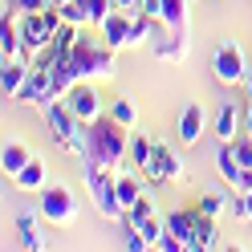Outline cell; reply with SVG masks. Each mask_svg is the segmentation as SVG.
Listing matches in <instances>:
<instances>
[{"label": "cell", "instance_id": "cell-13", "mask_svg": "<svg viewBox=\"0 0 252 252\" xmlns=\"http://www.w3.org/2000/svg\"><path fill=\"white\" fill-rule=\"evenodd\" d=\"M203 106L191 102V106H183V114H179V147H195L199 138H203Z\"/></svg>", "mask_w": 252, "mask_h": 252}, {"label": "cell", "instance_id": "cell-18", "mask_svg": "<svg viewBox=\"0 0 252 252\" xmlns=\"http://www.w3.org/2000/svg\"><path fill=\"white\" fill-rule=\"evenodd\" d=\"M236 130H240V110H236V106H220V114H216V138H220V143H236V138H240Z\"/></svg>", "mask_w": 252, "mask_h": 252}, {"label": "cell", "instance_id": "cell-17", "mask_svg": "<svg viewBox=\"0 0 252 252\" xmlns=\"http://www.w3.org/2000/svg\"><path fill=\"white\" fill-rule=\"evenodd\" d=\"M216 167H220V175H224V183L236 187V179L244 175L240 159H236V143H220V151H216Z\"/></svg>", "mask_w": 252, "mask_h": 252}, {"label": "cell", "instance_id": "cell-12", "mask_svg": "<svg viewBox=\"0 0 252 252\" xmlns=\"http://www.w3.org/2000/svg\"><path fill=\"white\" fill-rule=\"evenodd\" d=\"M130 25H134V17H126L122 8H114V12L98 25V29H102V41L110 45V49H126V45H130Z\"/></svg>", "mask_w": 252, "mask_h": 252}, {"label": "cell", "instance_id": "cell-6", "mask_svg": "<svg viewBox=\"0 0 252 252\" xmlns=\"http://www.w3.org/2000/svg\"><path fill=\"white\" fill-rule=\"evenodd\" d=\"M41 220H49V224L57 228H65L77 220V195H73V187H61V183H49V187H41Z\"/></svg>", "mask_w": 252, "mask_h": 252}, {"label": "cell", "instance_id": "cell-15", "mask_svg": "<svg viewBox=\"0 0 252 252\" xmlns=\"http://www.w3.org/2000/svg\"><path fill=\"white\" fill-rule=\"evenodd\" d=\"M195 228H199V208H195V212H171V216H167V236L183 240L187 248L195 244Z\"/></svg>", "mask_w": 252, "mask_h": 252}, {"label": "cell", "instance_id": "cell-30", "mask_svg": "<svg viewBox=\"0 0 252 252\" xmlns=\"http://www.w3.org/2000/svg\"><path fill=\"white\" fill-rule=\"evenodd\" d=\"M195 208H199L203 216H220V212H224V195L208 191V195H199V203H195Z\"/></svg>", "mask_w": 252, "mask_h": 252}, {"label": "cell", "instance_id": "cell-3", "mask_svg": "<svg viewBox=\"0 0 252 252\" xmlns=\"http://www.w3.org/2000/svg\"><path fill=\"white\" fill-rule=\"evenodd\" d=\"M45 122H49V134H53V143L65 151V155H77V159H86L90 155V138L82 134L86 126L77 122L73 114V106L65 98H53L49 106H45Z\"/></svg>", "mask_w": 252, "mask_h": 252}, {"label": "cell", "instance_id": "cell-26", "mask_svg": "<svg viewBox=\"0 0 252 252\" xmlns=\"http://www.w3.org/2000/svg\"><path fill=\"white\" fill-rule=\"evenodd\" d=\"M61 17H65V21H73V25H86V21H94L90 0H69V4H61Z\"/></svg>", "mask_w": 252, "mask_h": 252}, {"label": "cell", "instance_id": "cell-27", "mask_svg": "<svg viewBox=\"0 0 252 252\" xmlns=\"http://www.w3.org/2000/svg\"><path fill=\"white\" fill-rule=\"evenodd\" d=\"M138 232H143V240H147L151 248H159V244H163V236H167V220H159V216H151V220H147V224L138 228Z\"/></svg>", "mask_w": 252, "mask_h": 252}, {"label": "cell", "instance_id": "cell-1", "mask_svg": "<svg viewBox=\"0 0 252 252\" xmlns=\"http://www.w3.org/2000/svg\"><path fill=\"white\" fill-rule=\"evenodd\" d=\"M61 53V49H57ZM114 53L110 45L102 41V49H94V45H77V49L61 53L57 65H53V77H57V98H65V94L77 86V82H90V77H114Z\"/></svg>", "mask_w": 252, "mask_h": 252}, {"label": "cell", "instance_id": "cell-11", "mask_svg": "<svg viewBox=\"0 0 252 252\" xmlns=\"http://www.w3.org/2000/svg\"><path fill=\"white\" fill-rule=\"evenodd\" d=\"M29 73H33V65H29V53L4 61V69H0V90H4V98H21Z\"/></svg>", "mask_w": 252, "mask_h": 252}, {"label": "cell", "instance_id": "cell-7", "mask_svg": "<svg viewBox=\"0 0 252 252\" xmlns=\"http://www.w3.org/2000/svg\"><path fill=\"white\" fill-rule=\"evenodd\" d=\"M212 73L220 86H244L248 82V61H244V49L236 41H224L212 57Z\"/></svg>", "mask_w": 252, "mask_h": 252}, {"label": "cell", "instance_id": "cell-39", "mask_svg": "<svg viewBox=\"0 0 252 252\" xmlns=\"http://www.w3.org/2000/svg\"><path fill=\"white\" fill-rule=\"evenodd\" d=\"M244 94H248V102H252V73H248V82H244Z\"/></svg>", "mask_w": 252, "mask_h": 252}, {"label": "cell", "instance_id": "cell-22", "mask_svg": "<svg viewBox=\"0 0 252 252\" xmlns=\"http://www.w3.org/2000/svg\"><path fill=\"white\" fill-rule=\"evenodd\" d=\"M151 155H155V138H147V134H130V163H134L138 171H147Z\"/></svg>", "mask_w": 252, "mask_h": 252}, {"label": "cell", "instance_id": "cell-16", "mask_svg": "<svg viewBox=\"0 0 252 252\" xmlns=\"http://www.w3.org/2000/svg\"><path fill=\"white\" fill-rule=\"evenodd\" d=\"M29 159H33V151H29L21 138H8L4 151H0V167H4V175H8V179L17 175L21 167H29Z\"/></svg>", "mask_w": 252, "mask_h": 252}, {"label": "cell", "instance_id": "cell-29", "mask_svg": "<svg viewBox=\"0 0 252 252\" xmlns=\"http://www.w3.org/2000/svg\"><path fill=\"white\" fill-rule=\"evenodd\" d=\"M151 25H155V17L138 12V17H134V25H130V45H143V41H151Z\"/></svg>", "mask_w": 252, "mask_h": 252}, {"label": "cell", "instance_id": "cell-28", "mask_svg": "<svg viewBox=\"0 0 252 252\" xmlns=\"http://www.w3.org/2000/svg\"><path fill=\"white\" fill-rule=\"evenodd\" d=\"M110 118H114V122H122L126 130H130V126H134V118H138V114H134V102H130V98H118L114 106H110Z\"/></svg>", "mask_w": 252, "mask_h": 252}, {"label": "cell", "instance_id": "cell-24", "mask_svg": "<svg viewBox=\"0 0 252 252\" xmlns=\"http://www.w3.org/2000/svg\"><path fill=\"white\" fill-rule=\"evenodd\" d=\"M187 4H191V0H163V12H159V21H163V25H171V29L187 25Z\"/></svg>", "mask_w": 252, "mask_h": 252}, {"label": "cell", "instance_id": "cell-9", "mask_svg": "<svg viewBox=\"0 0 252 252\" xmlns=\"http://www.w3.org/2000/svg\"><path fill=\"white\" fill-rule=\"evenodd\" d=\"M57 98V77L49 65H33V73H29V82L21 90V102H33V106H49Z\"/></svg>", "mask_w": 252, "mask_h": 252}, {"label": "cell", "instance_id": "cell-23", "mask_svg": "<svg viewBox=\"0 0 252 252\" xmlns=\"http://www.w3.org/2000/svg\"><path fill=\"white\" fill-rule=\"evenodd\" d=\"M143 179H147V175H143ZM143 179H138V175H118V199H122V212L130 208L138 195H143ZM122 220H126V216H122Z\"/></svg>", "mask_w": 252, "mask_h": 252}, {"label": "cell", "instance_id": "cell-35", "mask_svg": "<svg viewBox=\"0 0 252 252\" xmlns=\"http://www.w3.org/2000/svg\"><path fill=\"white\" fill-rule=\"evenodd\" d=\"M236 212H240V216L248 220V224H252V191H244L240 199H236Z\"/></svg>", "mask_w": 252, "mask_h": 252}, {"label": "cell", "instance_id": "cell-21", "mask_svg": "<svg viewBox=\"0 0 252 252\" xmlns=\"http://www.w3.org/2000/svg\"><path fill=\"white\" fill-rule=\"evenodd\" d=\"M191 248H220V232H216V216H203L199 212V228H195V244Z\"/></svg>", "mask_w": 252, "mask_h": 252}, {"label": "cell", "instance_id": "cell-34", "mask_svg": "<svg viewBox=\"0 0 252 252\" xmlns=\"http://www.w3.org/2000/svg\"><path fill=\"white\" fill-rule=\"evenodd\" d=\"M138 12H147V17L159 21V12H163V0H138Z\"/></svg>", "mask_w": 252, "mask_h": 252}, {"label": "cell", "instance_id": "cell-37", "mask_svg": "<svg viewBox=\"0 0 252 252\" xmlns=\"http://www.w3.org/2000/svg\"><path fill=\"white\" fill-rule=\"evenodd\" d=\"M114 8H122V12H134V8H138V0H114Z\"/></svg>", "mask_w": 252, "mask_h": 252}, {"label": "cell", "instance_id": "cell-40", "mask_svg": "<svg viewBox=\"0 0 252 252\" xmlns=\"http://www.w3.org/2000/svg\"><path fill=\"white\" fill-rule=\"evenodd\" d=\"M49 4H53V8H61V4H69V0H49Z\"/></svg>", "mask_w": 252, "mask_h": 252}, {"label": "cell", "instance_id": "cell-20", "mask_svg": "<svg viewBox=\"0 0 252 252\" xmlns=\"http://www.w3.org/2000/svg\"><path fill=\"white\" fill-rule=\"evenodd\" d=\"M151 216H155V199L143 191V195H138V199L130 203V208H126V228H130V232H138V228H143Z\"/></svg>", "mask_w": 252, "mask_h": 252}, {"label": "cell", "instance_id": "cell-19", "mask_svg": "<svg viewBox=\"0 0 252 252\" xmlns=\"http://www.w3.org/2000/svg\"><path fill=\"white\" fill-rule=\"evenodd\" d=\"M17 248H45V236H37V216L33 212L17 216Z\"/></svg>", "mask_w": 252, "mask_h": 252}, {"label": "cell", "instance_id": "cell-32", "mask_svg": "<svg viewBox=\"0 0 252 252\" xmlns=\"http://www.w3.org/2000/svg\"><path fill=\"white\" fill-rule=\"evenodd\" d=\"M236 159H240L244 171L252 167V134H248V138H236Z\"/></svg>", "mask_w": 252, "mask_h": 252}, {"label": "cell", "instance_id": "cell-10", "mask_svg": "<svg viewBox=\"0 0 252 252\" xmlns=\"http://www.w3.org/2000/svg\"><path fill=\"white\" fill-rule=\"evenodd\" d=\"M65 102L73 106V114H77L82 126H94V122L102 118V98H98V90H94L90 82H77V86L65 94Z\"/></svg>", "mask_w": 252, "mask_h": 252}, {"label": "cell", "instance_id": "cell-31", "mask_svg": "<svg viewBox=\"0 0 252 252\" xmlns=\"http://www.w3.org/2000/svg\"><path fill=\"white\" fill-rule=\"evenodd\" d=\"M41 8H49V0H8V8L4 12H41Z\"/></svg>", "mask_w": 252, "mask_h": 252}, {"label": "cell", "instance_id": "cell-4", "mask_svg": "<svg viewBox=\"0 0 252 252\" xmlns=\"http://www.w3.org/2000/svg\"><path fill=\"white\" fill-rule=\"evenodd\" d=\"M86 187H90V195L94 203H98V212L106 220H122V199H118V175H114V167H102V163H94L86 159Z\"/></svg>", "mask_w": 252, "mask_h": 252}, {"label": "cell", "instance_id": "cell-38", "mask_svg": "<svg viewBox=\"0 0 252 252\" xmlns=\"http://www.w3.org/2000/svg\"><path fill=\"white\" fill-rule=\"evenodd\" d=\"M244 130L252 134V102H248V110H244Z\"/></svg>", "mask_w": 252, "mask_h": 252}, {"label": "cell", "instance_id": "cell-8", "mask_svg": "<svg viewBox=\"0 0 252 252\" xmlns=\"http://www.w3.org/2000/svg\"><path fill=\"white\" fill-rule=\"evenodd\" d=\"M143 175H147V183H187V167L167 143H155V155Z\"/></svg>", "mask_w": 252, "mask_h": 252}, {"label": "cell", "instance_id": "cell-2", "mask_svg": "<svg viewBox=\"0 0 252 252\" xmlns=\"http://www.w3.org/2000/svg\"><path fill=\"white\" fill-rule=\"evenodd\" d=\"M90 138V155L86 159L102 163V167H122V159H130V138H126V126L114 118H98L94 126H86Z\"/></svg>", "mask_w": 252, "mask_h": 252}, {"label": "cell", "instance_id": "cell-25", "mask_svg": "<svg viewBox=\"0 0 252 252\" xmlns=\"http://www.w3.org/2000/svg\"><path fill=\"white\" fill-rule=\"evenodd\" d=\"M57 49L61 53H69V49H77V45H82V25H73V21H65V25H61V33H57Z\"/></svg>", "mask_w": 252, "mask_h": 252}, {"label": "cell", "instance_id": "cell-36", "mask_svg": "<svg viewBox=\"0 0 252 252\" xmlns=\"http://www.w3.org/2000/svg\"><path fill=\"white\" fill-rule=\"evenodd\" d=\"M126 248H130V252H143V248H151V244L143 240V232H130V236H126Z\"/></svg>", "mask_w": 252, "mask_h": 252}, {"label": "cell", "instance_id": "cell-5", "mask_svg": "<svg viewBox=\"0 0 252 252\" xmlns=\"http://www.w3.org/2000/svg\"><path fill=\"white\" fill-rule=\"evenodd\" d=\"M61 25H65V17H61V8H41V12H25L21 17V37H25V53L37 57L45 45H53Z\"/></svg>", "mask_w": 252, "mask_h": 252}, {"label": "cell", "instance_id": "cell-33", "mask_svg": "<svg viewBox=\"0 0 252 252\" xmlns=\"http://www.w3.org/2000/svg\"><path fill=\"white\" fill-rule=\"evenodd\" d=\"M90 12H94V25H102L114 12V0H90Z\"/></svg>", "mask_w": 252, "mask_h": 252}, {"label": "cell", "instance_id": "cell-14", "mask_svg": "<svg viewBox=\"0 0 252 252\" xmlns=\"http://www.w3.org/2000/svg\"><path fill=\"white\" fill-rule=\"evenodd\" d=\"M45 179H49V167H45V159H29V167H21L17 175H12V187L17 191H41L45 187Z\"/></svg>", "mask_w": 252, "mask_h": 252}]
</instances>
